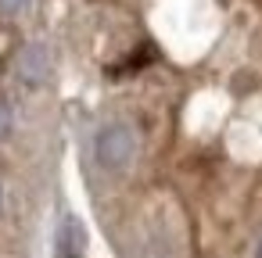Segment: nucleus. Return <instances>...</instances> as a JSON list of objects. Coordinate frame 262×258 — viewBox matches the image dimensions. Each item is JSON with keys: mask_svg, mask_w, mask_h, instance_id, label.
<instances>
[{"mask_svg": "<svg viewBox=\"0 0 262 258\" xmlns=\"http://www.w3.org/2000/svg\"><path fill=\"white\" fill-rule=\"evenodd\" d=\"M11 126H15V111H11V104L4 97H0V140L11 133Z\"/></svg>", "mask_w": 262, "mask_h": 258, "instance_id": "7ed1b4c3", "label": "nucleus"}, {"mask_svg": "<svg viewBox=\"0 0 262 258\" xmlns=\"http://www.w3.org/2000/svg\"><path fill=\"white\" fill-rule=\"evenodd\" d=\"M29 8V0H0V11L4 15H22Z\"/></svg>", "mask_w": 262, "mask_h": 258, "instance_id": "20e7f679", "label": "nucleus"}, {"mask_svg": "<svg viewBox=\"0 0 262 258\" xmlns=\"http://www.w3.org/2000/svg\"><path fill=\"white\" fill-rule=\"evenodd\" d=\"M51 76V54L43 43H29L18 51V79L26 86H43Z\"/></svg>", "mask_w": 262, "mask_h": 258, "instance_id": "f03ea898", "label": "nucleus"}, {"mask_svg": "<svg viewBox=\"0 0 262 258\" xmlns=\"http://www.w3.org/2000/svg\"><path fill=\"white\" fill-rule=\"evenodd\" d=\"M255 258H262V240H258V244H255Z\"/></svg>", "mask_w": 262, "mask_h": 258, "instance_id": "39448f33", "label": "nucleus"}, {"mask_svg": "<svg viewBox=\"0 0 262 258\" xmlns=\"http://www.w3.org/2000/svg\"><path fill=\"white\" fill-rule=\"evenodd\" d=\"M0 204H4V190H0Z\"/></svg>", "mask_w": 262, "mask_h": 258, "instance_id": "423d86ee", "label": "nucleus"}, {"mask_svg": "<svg viewBox=\"0 0 262 258\" xmlns=\"http://www.w3.org/2000/svg\"><path fill=\"white\" fill-rule=\"evenodd\" d=\"M94 158H97V165L108 169V172L126 169V165L137 158V133H133L126 122H108V126L97 133V140H94Z\"/></svg>", "mask_w": 262, "mask_h": 258, "instance_id": "f257e3e1", "label": "nucleus"}]
</instances>
